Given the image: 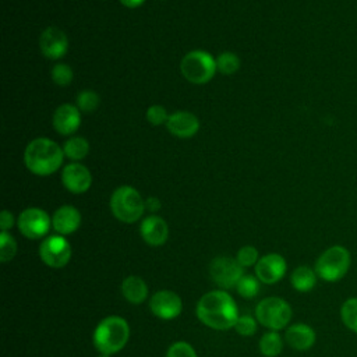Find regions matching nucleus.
I'll use <instances>...</instances> for the list:
<instances>
[{
  "mask_svg": "<svg viewBox=\"0 0 357 357\" xmlns=\"http://www.w3.org/2000/svg\"><path fill=\"white\" fill-rule=\"evenodd\" d=\"M284 340L287 342V344L298 351H305L308 349H311L317 340V335L315 331L307 325V324H294L290 328H287L286 335H284Z\"/></svg>",
  "mask_w": 357,
  "mask_h": 357,
  "instance_id": "nucleus-19",
  "label": "nucleus"
},
{
  "mask_svg": "<svg viewBox=\"0 0 357 357\" xmlns=\"http://www.w3.org/2000/svg\"><path fill=\"white\" fill-rule=\"evenodd\" d=\"M234 329L241 336H252L257 331V321L250 315H238L234 324Z\"/></svg>",
  "mask_w": 357,
  "mask_h": 357,
  "instance_id": "nucleus-31",
  "label": "nucleus"
},
{
  "mask_svg": "<svg viewBox=\"0 0 357 357\" xmlns=\"http://www.w3.org/2000/svg\"><path fill=\"white\" fill-rule=\"evenodd\" d=\"M39 46L42 53L47 59L59 60L68 50V39L61 29L56 26H49L42 32L39 38Z\"/></svg>",
  "mask_w": 357,
  "mask_h": 357,
  "instance_id": "nucleus-13",
  "label": "nucleus"
},
{
  "mask_svg": "<svg viewBox=\"0 0 357 357\" xmlns=\"http://www.w3.org/2000/svg\"><path fill=\"white\" fill-rule=\"evenodd\" d=\"M149 308L152 314L160 319H173L180 315L183 310V303L180 296L174 291L160 290L151 297Z\"/></svg>",
  "mask_w": 357,
  "mask_h": 357,
  "instance_id": "nucleus-11",
  "label": "nucleus"
},
{
  "mask_svg": "<svg viewBox=\"0 0 357 357\" xmlns=\"http://www.w3.org/2000/svg\"><path fill=\"white\" fill-rule=\"evenodd\" d=\"M195 312L204 325L216 331L234 328L238 318L237 304L225 290H213L204 294L197 304Z\"/></svg>",
  "mask_w": 357,
  "mask_h": 357,
  "instance_id": "nucleus-1",
  "label": "nucleus"
},
{
  "mask_svg": "<svg viewBox=\"0 0 357 357\" xmlns=\"http://www.w3.org/2000/svg\"><path fill=\"white\" fill-rule=\"evenodd\" d=\"M14 225V216L11 212L8 211H3L0 215V227L1 231H7L8 229H11Z\"/></svg>",
  "mask_w": 357,
  "mask_h": 357,
  "instance_id": "nucleus-34",
  "label": "nucleus"
},
{
  "mask_svg": "<svg viewBox=\"0 0 357 357\" xmlns=\"http://www.w3.org/2000/svg\"><path fill=\"white\" fill-rule=\"evenodd\" d=\"M146 120L152 124V126H160L163 123H167L169 120V114L166 112V109L160 105H152L151 107H148L146 110Z\"/></svg>",
  "mask_w": 357,
  "mask_h": 357,
  "instance_id": "nucleus-33",
  "label": "nucleus"
},
{
  "mask_svg": "<svg viewBox=\"0 0 357 357\" xmlns=\"http://www.w3.org/2000/svg\"><path fill=\"white\" fill-rule=\"evenodd\" d=\"M237 293L244 298H252L259 291V279L252 275H243L236 284Z\"/></svg>",
  "mask_w": 357,
  "mask_h": 357,
  "instance_id": "nucleus-26",
  "label": "nucleus"
},
{
  "mask_svg": "<svg viewBox=\"0 0 357 357\" xmlns=\"http://www.w3.org/2000/svg\"><path fill=\"white\" fill-rule=\"evenodd\" d=\"M39 257L50 268H63L71 258L70 243L63 236H49L40 243Z\"/></svg>",
  "mask_w": 357,
  "mask_h": 357,
  "instance_id": "nucleus-8",
  "label": "nucleus"
},
{
  "mask_svg": "<svg viewBox=\"0 0 357 357\" xmlns=\"http://www.w3.org/2000/svg\"><path fill=\"white\" fill-rule=\"evenodd\" d=\"M216 67L222 74L231 75V74L237 73V70L240 68V59L237 54H234L231 52L220 53L216 59Z\"/></svg>",
  "mask_w": 357,
  "mask_h": 357,
  "instance_id": "nucleus-25",
  "label": "nucleus"
},
{
  "mask_svg": "<svg viewBox=\"0 0 357 357\" xmlns=\"http://www.w3.org/2000/svg\"><path fill=\"white\" fill-rule=\"evenodd\" d=\"M180 70L187 81L198 85L206 84L216 74V59L205 50H192L183 57Z\"/></svg>",
  "mask_w": 357,
  "mask_h": 357,
  "instance_id": "nucleus-6",
  "label": "nucleus"
},
{
  "mask_svg": "<svg viewBox=\"0 0 357 357\" xmlns=\"http://www.w3.org/2000/svg\"><path fill=\"white\" fill-rule=\"evenodd\" d=\"M73 70L64 63H59L52 68V79L59 86H67L73 81Z\"/></svg>",
  "mask_w": 357,
  "mask_h": 357,
  "instance_id": "nucleus-29",
  "label": "nucleus"
},
{
  "mask_svg": "<svg viewBox=\"0 0 357 357\" xmlns=\"http://www.w3.org/2000/svg\"><path fill=\"white\" fill-rule=\"evenodd\" d=\"M17 252V243L11 234L1 231L0 234V261L8 262L14 258Z\"/></svg>",
  "mask_w": 357,
  "mask_h": 357,
  "instance_id": "nucleus-28",
  "label": "nucleus"
},
{
  "mask_svg": "<svg viewBox=\"0 0 357 357\" xmlns=\"http://www.w3.org/2000/svg\"><path fill=\"white\" fill-rule=\"evenodd\" d=\"M145 208L149 209L151 212H156L160 209V201L156 197H149L145 201Z\"/></svg>",
  "mask_w": 357,
  "mask_h": 357,
  "instance_id": "nucleus-35",
  "label": "nucleus"
},
{
  "mask_svg": "<svg viewBox=\"0 0 357 357\" xmlns=\"http://www.w3.org/2000/svg\"><path fill=\"white\" fill-rule=\"evenodd\" d=\"M64 155L71 160H81L89 152V144L82 137H73L67 139L63 145Z\"/></svg>",
  "mask_w": 357,
  "mask_h": 357,
  "instance_id": "nucleus-22",
  "label": "nucleus"
},
{
  "mask_svg": "<svg viewBox=\"0 0 357 357\" xmlns=\"http://www.w3.org/2000/svg\"><path fill=\"white\" fill-rule=\"evenodd\" d=\"M99 357H110V356H107V354H102V356H99Z\"/></svg>",
  "mask_w": 357,
  "mask_h": 357,
  "instance_id": "nucleus-37",
  "label": "nucleus"
},
{
  "mask_svg": "<svg viewBox=\"0 0 357 357\" xmlns=\"http://www.w3.org/2000/svg\"><path fill=\"white\" fill-rule=\"evenodd\" d=\"M81 126L79 109L71 103L60 105L53 114V127L61 135H70Z\"/></svg>",
  "mask_w": 357,
  "mask_h": 357,
  "instance_id": "nucleus-15",
  "label": "nucleus"
},
{
  "mask_svg": "<svg viewBox=\"0 0 357 357\" xmlns=\"http://www.w3.org/2000/svg\"><path fill=\"white\" fill-rule=\"evenodd\" d=\"M99 105V96L95 91L85 89L77 95V107L84 113L93 112Z\"/></svg>",
  "mask_w": 357,
  "mask_h": 357,
  "instance_id": "nucleus-27",
  "label": "nucleus"
},
{
  "mask_svg": "<svg viewBox=\"0 0 357 357\" xmlns=\"http://www.w3.org/2000/svg\"><path fill=\"white\" fill-rule=\"evenodd\" d=\"M17 225L18 230L26 238L35 240L47 234L52 225V219L43 209L28 208L20 213Z\"/></svg>",
  "mask_w": 357,
  "mask_h": 357,
  "instance_id": "nucleus-10",
  "label": "nucleus"
},
{
  "mask_svg": "<svg viewBox=\"0 0 357 357\" xmlns=\"http://www.w3.org/2000/svg\"><path fill=\"white\" fill-rule=\"evenodd\" d=\"M110 209L114 218L120 222L134 223L142 216L145 201L134 187L121 185L112 194Z\"/></svg>",
  "mask_w": 357,
  "mask_h": 357,
  "instance_id": "nucleus-4",
  "label": "nucleus"
},
{
  "mask_svg": "<svg viewBox=\"0 0 357 357\" xmlns=\"http://www.w3.org/2000/svg\"><path fill=\"white\" fill-rule=\"evenodd\" d=\"M139 231L144 241L152 247H159L165 244L169 237L167 223L160 216H156V215H151L145 218L141 222Z\"/></svg>",
  "mask_w": 357,
  "mask_h": 357,
  "instance_id": "nucleus-16",
  "label": "nucleus"
},
{
  "mask_svg": "<svg viewBox=\"0 0 357 357\" xmlns=\"http://www.w3.org/2000/svg\"><path fill=\"white\" fill-rule=\"evenodd\" d=\"M351 264L350 252L343 245H332L326 248L315 262V272L325 282H337L349 271Z\"/></svg>",
  "mask_w": 357,
  "mask_h": 357,
  "instance_id": "nucleus-5",
  "label": "nucleus"
},
{
  "mask_svg": "<svg viewBox=\"0 0 357 357\" xmlns=\"http://www.w3.org/2000/svg\"><path fill=\"white\" fill-rule=\"evenodd\" d=\"M79 225L81 213L73 205H63L53 213L52 226L60 236L74 233L79 227Z\"/></svg>",
  "mask_w": 357,
  "mask_h": 357,
  "instance_id": "nucleus-18",
  "label": "nucleus"
},
{
  "mask_svg": "<svg viewBox=\"0 0 357 357\" xmlns=\"http://www.w3.org/2000/svg\"><path fill=\"white\" fill-rule=\"evenodd\" d=\"M61 181H63V185L70 192L82 194L86 190H89V187L92 184V176L84 165L74 162V163L67 165L63 169Z\"/></svg>",
  "mask_w": 357,
  "mask_h": 357,
  "instance_id": "nucleus-14",
  "label": "nucleus"
},
{
  "mask_svg": "<svg viewBox=\"0 0 357 357\" xmlns=\"http://www.w3.org/2000/svg\"><path fill=\"white\" fill-rule=\"evenodd\" d=\"M167 131L178 138H190L197 134L199 128V120L190 112H176L169 116L166 123Z\"/></svg>",
  "mask_w": 357,
  "mask_h": 357,
  "instance_id": "nucleus-17",
  "label": "nucleus"
},
{
  "mask_svg": "<svg viewBox=\"0 0 357 357\" xmlns=\"http://www.w3.org/2000/svg\"><path fill=\"white\" fill-rule=\"evenodd\" d=\"M238 264L243 266V268H248V266H252L258 262V251L255 247L252 245H244L238 250L237 252V258Z\"/></svg>",
  "mask_w": 357,
  "mask_h": 357,
  "instance_id": "nucleus-30",
  "label": "nucleus"
},
{
  "mask_svg": "<svg viewBox=\"0 0 357 357\" xmlns=\"http://www.w3.org/2000/svg\"><path fill=\"white\" fill-rule=\"evenodd\" d=\"M286 261L280 254H266L255 264V275L259 282L273 284L279 282L286 273Z\"/></svg>",
  "mask_w": 357,
  "mask_h": 357,
  "instance_id": "nucleus-12",
  "label": "nucleus"
},
{
  "mask_svg": "<svg viewBox=\"0 0 357 357\" xmlns=\"http://www.w3.org/2000/svg\"><path fill=\"white\" fill-rule=\"evenodd\" d=\"M130 337V326L121 317H106L93 331V346L100 354H114L120 351Z\"/></svg>",
  "mask_w": 357,
  "mask_h": 357,
  "instance_id": "nucleus-3",
  "label": "nucleus"
},
{
  "mask_svg": "<svg viewBox=\"0 0 357 357\" xmlns=\"http://www.w3.org/2000/svg\"><path fill=\"white\" fill-rule=\"evenodd\" d=\"M166 357H197V353L190 343L176 342L167 349Z\"/></svg>",
  "mask_w": 357,
  "mask_h": 357,
  "instance_id": "nucleus-32",
  "label": "nucleus"
},
{
  "mask_svg": "<svg viewBox=\"0 0 357 357\" xmlns=\"http://www.w3.org/2000/svg\"><path fill=\"white\" fill-rule=\"evenodd\" d=\"M340 319L351 332L357 333V297H350L340 307Z\"/></svg>",
  "mask_w": 357,
  "mask_h": 357,
  "instance_id": "nucleus-24",
  "label": "nucleus"
},
{
  "mask_svg": "<svg viewBox=\"0 0 357 357\" xmlns=\"http://www.w3.org/2000/svg\"><path fill=\"white\" fill-rule=\"evenodd\" d=\"M64 151L50 138L31 141L24 152V162L29 172L36 176H50L63 163Z\"/></svg>",
  "mask_w": 357,
  "mask_h": 357,
  "instance_id": "nucleus-2",
  "label": "nucleus"
},
{
  "mask_svg": "<svg viewBox=\"0 0 357 357\" xmlns=\"http://www.w3.org/2000/svg\"><path fill=\"white\" fill-rule=\"evenodd\" d=\"M257 321L272 331L283 329L291 319V307L280 297H266L255 307Z\"/></svg>",
  "mask_w": 357,
  "mask_h": 357,
  "instance_id": "nucleus-7",
  "label": "nucleus"
},
{
  "mask_svg": "<svg viewBox=\"0 0 357 357\" xmlns=\"http://www.w3.org/2000/svg\"><path fill=\"white\" fill-rule=\"evenodd\" d=\"M317 279H318V275H317L315 269H312L307 265L297 266L291 272V276H290L291 286L297 291H301V293H307V291L312 290L317 284Z\"/></svg>",
  "mask_w": 357,
  "mask_h": 357,
  "instance_id": "nucleus-21",
  "label": "nucleus"
},
{
  "mask_svg": "<svg viewBox=\"0 0 357 357\" xmlns=\"http://www.w3.org/2000/svg\"><path fill=\"white\" fill-rule=\"evenodd\" d=\"M259 350L265 357H276L283 350V339L282 336L272 331L265 333L259 340Z\"/></svg>",
  "mask_w": 357,
  "mask_h": 357,
  "instance_id": "nucleus-23",
  "label": "nucleus"
},
{
  "mask_svg": "<svg viewBox=\"0 0 357 357\" xmlns=\"http://www.w3.org/2000/svg\"><path fill=\"white\" fill-rule=\"evenodd\" d=\"M145 0H120V3L128 8H135L139 7Z\"/></svg>",
  "mask_w": 357,
  "mask_h": 357,
  "instance_id": "nucleus-36",
  "label": "nucleus"
},
{
  "mask_svg": "<svg viewBox=\"0 0 357 357\" xmlns=\"http://www.w3.org/2000/svg\"><path fill=\"white\" fill-rule=\"evenodd\" d=\"M209 273L213 282L222 289L234 287L244 275L238 261L230 257H216L209 265Z\"/></svg>",
  "mask_w": 357,
  "mask_h": 357,
  "instance_id": "nucleus-9",
  "label": "nucleus"
},
{
  "mask_svg": "<svg viewBox=\"0 0 357 357\" xmlns=\"http://www.w3.org/2000/svg\"><path fill=\"white\" fill-rule=\"evenodd\" d=\"M121 293L131 304H141L148 296V286L139 276H127L121 283Z\"/></svg>",
  "mask_w": 357,
  "mask_h": 357,
  "instance_id": "nucleus-20",
  "label": "nucleus"
}]
</instances>
